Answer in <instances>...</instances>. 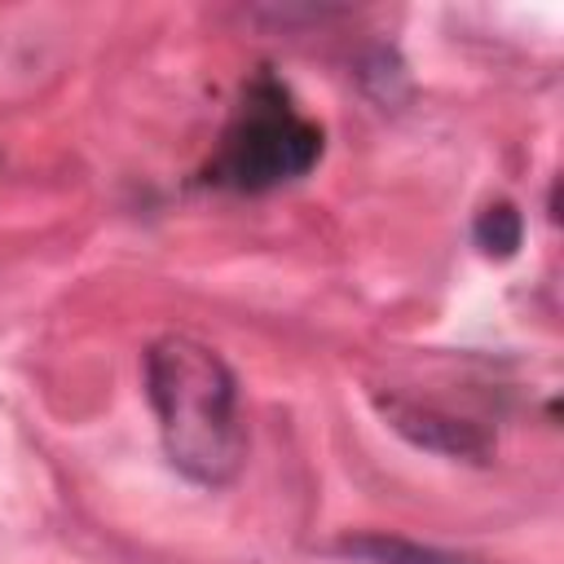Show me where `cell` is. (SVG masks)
I'll return each instance as SVG.
<instances>
[{
  "label": "cell",
  "mask_w": 564,
  "mask_h": 564,
  "mask_svg": "<svg viewBox=\"0 0 564 564\" xmlns=\"http://www.w3.org/2000/svg\"><path fill=\"white\" fill-rule=\"evenodd\" d=\"M145 392L159 414L163 449L198 485H225L247 454L238 383L198 339L167 335L145 352Z\"/></svg>",
  "instance_id": "cell-1"
},
{
  "label": "cell",
  "mask_w": 564,
  "mask_h": 564,
  "mask_svg": "<svg viewBox=\"0 0 564 564\" xmlns=\"http://www.w3.org/2000/svg\"><path fill=\"white\" fill-rule=\"evenodd\" d=\"M317 159H322V128L291 106L278 79L260 75L247 88L234 123L225 128V141L207 167V181L260 194L304 176Z\"/></svg>",
  "instance_id": "cell-2"
},
{
  "label": "cell",
  "mask_w": 564,
  "mask_h": 564,
  "mask_svg": "<svg viewBox=\"0 0 564 564\" xmlns=\"http://www.w3.org/2000/svg\"><path fill=\"white\" fill-rule=\"evenodd\" d=\"M348 555H361L370 564H467L458 555H441L432 546H419V542H401V538H383V533H370V538H348L344 542Z\"/></svg>",
  "instance_id": "cell-3"
},
{
  "label": "cell",
  "mask_w": 564,
  "mask_h": 564,
  "mask_svg": "<svg viewBox=\"0 0 564 564\" xmlns=\"http://www.w3.org/2000/svg\"><path fill=\"white\" fill-rule=\"evenodd\" d=\"M520 234H524V220L511 203H494L476 216V247L485 256H511L520 247Z\"/></svg>",
  "instance_id": "cell-4"
}]
</instances>
